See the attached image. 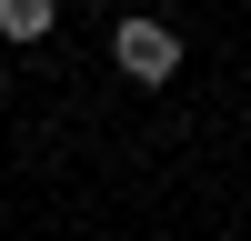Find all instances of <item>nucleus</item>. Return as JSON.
Listing matches in <instances>:
<instances>
[{
	"label": "nucleus",
	"mask_w": 251,
	"mask_h": 241,
	"mask_svg": "<svg viewBox=\"0 0 251 241\" xmlns=\"http://www.w3.org/2000/svg\"><path fill=\"white\" fill-rule=\"evenodd\" d=\"M0 100H10V71H0Z\"/></svg>",
	"instance_id": "7ed1b4c3"
},
{
	"label": "nucleus",
	"mask_w": 251,
	"mask_h": 241,
	"mask_svg": "<svg viewBox=\"0 0 251 241\" xmlns=\"http://www.w3.org/2000/svg\"><path fill=\"white\" fill-rule=\"evenodd\" d=\"M111 71H121V80H141V91H161V80L181 71V30H171V20H151V10L111 20Z\"/></svg>",
	"instance_id": "f257e3e1"
},
{
	"label": "nucleus",
	"mask_w": 251,
	"mask_h": 241,
	"mask_svg": "<svg viewBox=\"0 0 251 241\" xmlns=\"http://www.w3.org/2000/svg\"><path fill=\"white\" fill-rule=\"evenodd\" d=\"M50 20H60V0H0V40H10V50L50 40Z\"/></svg>",
	"instance_id": "f03ea898"
}]
</instances>
